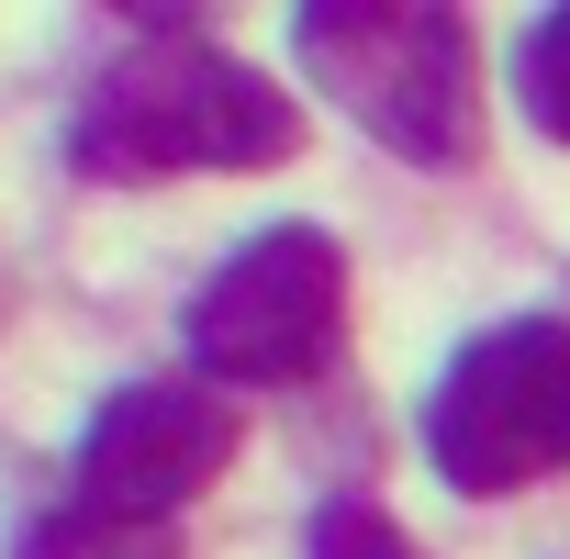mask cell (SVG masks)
<instances>
[{"instance_id": "obj_1", "label": "cell", "mask_w": 570, "mask_h": 559, "mask_svg": "<svg viewBox=\"0 0 570 559\" xmlns=\"http://www.w3.org/2000/svg\"><path fill=\"white\" fill-rule=\"evenodd\" d=\"M303 157V101L257 79L246 57L202 46L190 23L135 35L68 112V168L79 179H179V168H292Z\"/></svg>"}, {"instance_id": "obj_2", "label": "cell", "mask_w": 570, "mask_h": 559, "mask_svg": "<svg viewBox=\"0 0 570 559\" xmlns=\"http://www.w3.org/2000/svg\"><path fill=\"white\" fill-rule=\"evenodd\" d=\"M292 57L370 146L414 168L481 157V35L448 0H314L292 12Z\"/></svg>"}, {"instance_id": "obj_3", "label": "cell", "mask_w": 570, "mask_h": 559, "mask_svg": "<svg viewBox=\"0 0 570 559\" xmlns=\"http://www.w3.org/2000/svg\"><path fill=\"white\" fill-rule=\"evenodd\" d=\"M425 459L470 503L570 470V325L559 314L481 325L425 392Z\"/></svg>"}, {"instance_id": "obj_4", "label": "cell", "mask_w": 570, "mask_h": 559, "mask_svg": "<svg viewBox=\"0 0 570 559\" xmlns=\"http://www.w3.org/2000/svg\"><path fill=\"white\" fill-rule=\"evenodd\" d=\"M347 336V246L325 224H257L190 292V370L213 392H292Z\"/></svg>"}, {"instance_id": "obj_5", "label": "cell", "mask_w": 570, "mask_h": 559, "mask_svg": "<svg viewBox=\"0 0 570 559\" xmlns=\"http://www.w3.org/2000/svg\"><path fill=\"white\" fill-rule=\"evenodd\" d=\"M235 448H246V414H235V392H213L202 370L124 381V392L90 414V437H79V503L168 526L190 492H213V481L235 470Z\"/></svg>"}, {"instance_id": "obj_6", "label": "cell", "mask_w": 570, "mask_h": 559, "mask_svg": "<svg viewBox=\"0 0 570 559\" xmlns=\"http://www.w3.org/2000/svg\"><path fill=\"white\" fill-rule=\"evenodd\" d=\"M12 559H179V537L168 526H146V514H101V503H57V514H35L23 537H12Z\"/></svg>"}, {"instance_id": "obj_7", "label": "cell", "mask_w": 570, "mask_h": 559, "mask_svg": "<svg viewBox=\"0 0 570 559\" xmlns=\"http://www.w3.org/2000/svg\"><path fill=\"white\" fill-rule=\"evenodd\" d=\"M514 101H525V124H537V135H559V146H570V12H548V23L514 46Z\"/></svg>"}, {"instance_id": "obj_8", "label": "cell", "mask_w": 570, "mask_h": 559, "mask_svg": "<svg viewBox=\"0 0 570 559\" xmlns=\"http://www.w3.org/2000/svg\"><path fill=\"white\" fill-rule=\"evenodd\" d=\"M303 559H425L381 503H358V492H336V503H314V526H303Z\"/></svg>"}]
</instances>
